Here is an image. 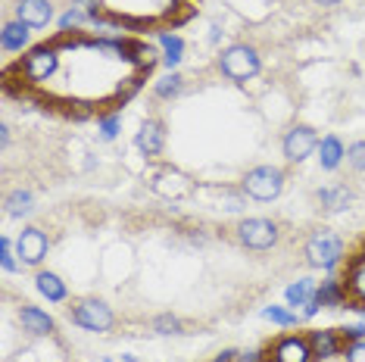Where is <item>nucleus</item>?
<instances>
[{
  "mask_svg": "<svg viewBox=\"0 0 365 362\" xmlns=\"http://www.w3.org/2000/svg\"><path fill=\"white\" fill-rule=\"evenodd\" d=\"M319 141H322V138L315 135V128H309V125H294V128H287L284 141H281L284 160H287V162H303V160H309V156L319 150Z\"/></svg>",
  "mask_w": 365,
  "mask_h": 362,
  "instance_id": "9",
  "label": "nucleus"
},
{
  "mask_svg": "<svg viewBox=\"0 0 365 362\" xmlns=\"http://www.w3.org/2000/svg\"><path fill=\"white\" fill-rule=\"evenodd\" d=\"M0 47H4V53H22L29 47V26L19 19H10L4 22V29H0Z\"/></svg>",
  "mask_w": 365,
  "mask_h": 362,
  "instance_id": "15",
  "label": "nucleus"
},
{
  "mask_svg": "<svg viewBox=\"0 0 365 362\" xmlns=\"http://www.w3.org/2000/svg\"><path fill=\"white\" fill-rule=\"evenodd\" d=\"M315 153H319V166L325 169V172H334L340 162L346 160V147L340 144V138H337V135L322 138V141H319V150H315Z\"/></svg>",
  "mask_w": 365,
  "mask_h": 362,
  "instance_id": "17",
  "label": "nucleus"
},
{
  "mask_svg": "<svg viewBox=\"0 0 365 362\" xmlns=\"http://www.w3.org/2000/svg\"><path fill=\"white\" fill-rule=\"evenodd\" d=\"M340 337H344V343L362 341V337H365V325H346V328H340Z\"/></svg>",
  "mask_w": 365,
  "mask_h": 362,
  "instance_id": "32",
  "label": "nucleus"
},
{
  "mask_svg": "<svg viewBox=\"0 0 365 362\" xmlns=\"http://www.w3.org/2000/svg\"><path fill=\"white\" fill-rule=\"evenodd\" d=\"M235 362H262V353L259 350H247V353H237Z\"/></svg>",
  "mask_w": 365,
  "mask_h": 362,
  "instance_id": "33",
  "label": "nucleus"
},
{
  "mask_svg": "<svg viewBox=\"0 0 365 362\" xmlns=\"http://www.w3.org/2000/svg\"><path fill=\"white\" fill-rule=\"evenodd\" d=\"M344 359L346 362H365V337L362 341H353L344 347Z\"/></svg>",
  "mask_w": 365,
  "mask_h": 362,
  "instance_id": "31",
  "label": "nucleus"
},
{
  "mask_svg": "<svg viewBox=\"0 0 365 362\" xmlns=\"http://www.w3.org/2000/svg\"><path fill=\"white\" fill-rule=\"evenodd\" d=\"M312 4H319V6H337L340 0H312Z\"/></svg>",
  "mask_w": 365,
  "mask_h": 362,
  "instance_id": "35",
  "label": "nucleus"
},
{
  "mask_svg": "<svg viewBox=\"0 0 365 362\" xmlns=\"http://www.w3.org/2000/svg\"><path fill=\"white\" fill-rule=\"evenodd\" d=\"M344 284H346V294H350L356 303H365V262H356V266L346 272Z\"/></svg>",
  "mask_w": 365,
  "mask_h": 362,
  "instance_id": "24",
  "label": "nucleus"
},
{
  "mask_svg": "<svg viewBox=\"0 0 365 362\" xmlns=\"http://www.w3.org/2000/svg\"><path fill=\"white\" fill-rule=\"evenodd\" d=\"M284 181L287 178L278 166H256L240 178V191H244V197H250V200L272 203L281 197V191H284Z\"/></svg>",
  "mask_w": 365,
  "mask_h": 362,
  "instance_id": "3",
  "label": "nucleus"
},
{
  "mask_svg": "<svg viewBox=\"0 0 365 362\" xmlns=\"http://www.w3.org/2000/svg\"><path fill=\"white\" fill-rule=\"evenodd\" d=\"M119 125H122V116H119V113L101 116V122H97V128H101V138H103V141H113V138L119 135Z\"/></svg>",
  "mask_w": 365,
  "mask_h": 362,
  "instance_id": "29",
  "label": "nucleus"
},
{
  "mask_svg": "<svg viewBox=\"0 0 365 362\" xmlns=\"http://www.w3.org/2000/svg\"><path fill=\"white\" fill-rule=\"evenodd\" d=\"M160 47H163V63L169 66V69H175V66L185 60V41L175 31H160Z\"/></svg>",
  "mask_w": 365,
  "mask_h": 362,
  "instance_id": "21",
  "label": "nucleus"
},
{
  "mask_svg": "<svg viewBox=\"0 0 365 362\" xmlns=\"http://www.w3.org/2000/svg\"><path fill=\"white\" fill-rule=\"evenodd\" d=\"M346 166L353 172H365V141H353L346 147Z\"/></svg>",
  "mask_w": 365,
  "mask_h": 362,
  "instance_id": "28",
  "label": "nucleus"
},
{
  "mask_svg": "<svg viewBox=\"0 0 365 362\" xmlns=\"http://www.w3.org/2000/svg\"><path fill=\"white\" fill-rule=\"evenodd\" d=\"M309 337V347H312V356L315 362H325V359H334L344 353V337H340V331H309L306 334Z\"/></svg>",
  "mask_w": 365,
  "mask_h": 362,
  "instance_id": "13",
  "label": "nucleus"
},
{
  "mask_svg": "<svg viewBox=\"0 0 365 362\" xmlns=\"http://www.w3.org/2000/svg\"><path fill=\"white\" fill-rule=\"evenodd\" d=\"M16 19L26 22L29 29H47L53 19V4L51 0H19L16 4Z\"/></svg>",
  "mask_w": 365,
  "mask_h": 362,
  "instance_id": "12",
  "label": "nucleus"
},
{
  "mask_svg": "<svg viewBox=\"0 0 365 362\" xmlns=\"http://www.w3.org/2000/svg\"><path fill=\"white\" fill-rule=\"evenodd\" d=\"M150 191L160 194L163 200H185V197H190L197 191V185H194V178L185 175L181 169L163 166L150 175Z\"/></svg>",
  "mask_w": 365,
  "mask_h": 362,
  "instance_id": "7",
  "label": "nucleus"
},
{
  "mask_svg": "<svg viewBox=\"0 0 365 362\" xmlns=\"http://www.w3.org/2000/svg\"><path fill=\"white\" fill-rule=\"evenodd\" d=\"M35 287H38L41 297H47L51 303H63L66 297H69V287H66V281L56 275V272H38Z\"/></svg>",
  "mask_w": 365,
  "mask_h": 362,
  "instance_id": "18",
  "label": "nucleus"
},
{
  "mask_svg": "<svg viewBox=\"0 0 365 362\" xmlns=\"http://www.w3.org/2000/svg\"><path fill=\"white\" fill-rule=\"evenodd\" d=\"M237 241L247 247V250H272L281 241V228L272 219L253 216V219H240L235 228Z\"/></svg>",
  "mask_w": 365,
  "mask_h": 362,
  "instance_id": "6",
  "label": "nucleus"
},
{
  "mask_svg": "<svg viewBox=\"0 0 365 362\" xmlns=\"http://www.w3.org/2000/svg\"><path fill=\"white\" fill-rule=\"evenodd\" d=\"M56 69H60V47L56 44H41L31 47V51L19 60V72L29 85H41V81L53 78Z\"/></svg>",
  "mask_w": 365,
  "mask_h": 362,
  "instance_id": "5",
  "label": "nucleus"
},
{
  "mask_svg": "<svg viewBox=\"0 0 365 362\" xmlns=\"http://www.w3.org/2000/svg\"><path fill=\"white\" fill-rule=\"evenodd\" d=\"M315 300H319V306H328V309L346 306V284H344V278H328V281H322L319 291H315Z\"/></svg>",
  "mask_w": 365,
  "mask_h": 362,
  "instance_id": "19",
  "label": "nucleus"
},
{
  "mask_svg": "<svg viewBox=\"0 0 365 362\" xmlns=\"http://www.w3.org/2000/svg\"><path fill=\"white\" fill-rule=\"evenodd\" d=\"M19 325L22 331H29L31 337H44V334H53V319L47 316L44 309L31 306V303H26V306H19Z\"/></svg>",
  "mask_w": 365,
  "mask_h": 362,
  "instance_id": "14",
  "label": "nucleus"
},
{
  "mask_svg": "<svg viewBox=\"0 0 365 362\" xmlns=\"http://www.w3.org/2000/svg\"><path fill=\"white\" fill-rule=\"evenodd\" d=\"M47 253H51V237L35 225L22 228L19 237H16V257H19L22 266H41L47 259Z\"/></svg>",
  "mask_w": 365,
  "mask_h": 362,
  "instance_id": "8",
  "label": "nucleus"
},
{
  "mask_svg": "<svg viewBox=\"0 0 365 362\" xmlns=\"http://www.w3.org/2000/svg\"><path fill=\"white\" fill-rule=\"evenodd\" d=\"M69 319H72V325L85 328V331H94V334H106L115 325V312L97 297L76 300L69 306Z\"/></svg>",
  "mask_w": 365,
  "mask_h": 362,
  "instance_id": "4",
  "label": "nucleus"
},
{
  "mask_svg": "<svg viewBox=\"0 0 365 362\" xmlns=\"http://www.w3.org/2000/svg\"><path fill=\"white\" fill-rule=\"evenodd\" d=\"M0 266H4V272H16V269H19L16 244L10 241V237H0Z\"/></svg>",
  "mask_w": 365,
  "mask_h": 362,
  "instance_id": "27",
  "label": "nucleus"
},
{
  "mask_svg": "<svg viewBox=\"0 0 365 362\" xmlns=\"http://www.w3.org/2000/svg\"><path fill=\"white\" fill-rule=\"evenodd\" d=\"M259 69H262V60L253 44H231L219 56V72L228 81H235V85H244V81L256 78Z\"/></svg>",
  "mask_w": 365,
  "mask_h": 362,
  "instance_id": "2",
  "label": "nucleus"
},
{
  "mask_svg": "<svg viewBox=\"0 0 365 362\" xmlns=\"http://www.w3.org/2000/svg\"><path fill=\"white\" fill-rule=\"evenodd\" d=\"M135 147L147 156V160L160 156L163 147H165V125L160 119H147L144 125L138 128V135H135Z\"/></svg>",
  "mask_w": 365,
  "mask_h": 362,
  "instance_id": "11",
  "label": "nucleus"
},
{
  "mask_svg": "<svg viewBox=\"0 0 365 362\" xmlns=\"http://www.w3.org/2000/svg\"><path fill=\"white\" fill-rule=\"evenodd\" d=\"M303 253H306V262H309L312 269L331 272V269H337L340 262H344L346 244H344V237H340L337 232H331V228H319V232L309 234Z\"/></svg>",
  "mask_w": 365,
  "mask_h": 362,
  "instance_id": "1",
  "label": "nucleus"
},
{
  "mask_svg": "<svg viewBox=\"0 0 365 362\" xmlns=\"http://www.w3.org/2000/svg\"><path fill=\"white\" fill-rule=\"evenodd\" d=\"M153 331L156 334H181V331H185V325H181L178 316H172V312H163V316L153 319Z\"/></svg>",
  "mask_w": 365,
  "mask_h": 362,
  "instance_id": "26",
  "label": "nucleus"
},
{
  "mask_svg": "<svg viewBox=\"0 0 365 362\" xmlns=\"http://www.w3.org/2000/svg\"><path fill=\"white\" fill-rule=\"evenodd\" d=\"M269 362H315L309 337H303V334L278 337L269 350Z\"/></svg>",
  "mask_w": 365,
  "mask_h": 362,
  "instance_id": "10",
  "label": "nucleus"
},
{
  "mask_svg": "<svg viewBox=\"0 0 365 362\" xmlns=\"http://www.w3.org/2000/svg\"><path fill=\"white\" fill-rule=\"evenodd\" d=\"M315 291H319V284L312 281V278H300V281H294L284 291V297H287V306L290 309H297V306H306V303H312L315 300Z\"/></svg>",
  "mask_w": 365,
  "mask_h": 362,
  "instance_id": "20",
  "label": "nucleus"
},
{
  "mask_svg": "<svg viewBox=\"0 0 365 362\" xmlns=\"http://www.w3.org/2000/svg\"><path fill=\"white\" fill-rule=\"evenodd\" d=\"M4 207H6V216H29L31 210H35V197H31V191H22V187H16V191H10L4 197Z\"/></svg>",
  "mask_w": 365,
  "mask_h": 362,
  "instance_id": "22",
  "label": "nucleus"
},
{
  "mask_svg": "<svg viewBox=\"0 0 365 362\" xmlns=\"http://www.w3.org/2000/svg\"><path fill=\"white\" fill-rule=\"evenodd\" d=\"M0 141L10 144V128H6V125H0Z\"/></svg>",
  "mask_w": 365,
  "mask_h": 362,
  "instance_id": "34",
  "label": "nucleus"
},
{
  "mask_svg": "<svg viewBox=\"0 0 365 362\" xmlns=\"http://www.w3.org/2000/svg\"><path fill=\"white\" fill-rule=\"evenodd\" d=\"M262 316L269 319V322L281 325V328H294L297 322H300V316H297L294 309H287V306H265V309H262Z\"/></svg>",
  "mask_w": 365,
  "mask_h": 362,
  "instance_id": "25",
  "label": "nucleus"
},
{
  "mask_svg": "<svg viewBox=\"0 0 365 362\" xmlns=\"http://www.w3.org/2000/svg\"><path fill=\"white\" fill-rule=\"evenodd\" d=\"M315 197H319L325 212H344V210H350V203H353V191L346 185H325V187H319Z\"/></svg>",
  "mask_w": 365,
  "mask_h": 362,
  "instance_id": "16",
  "label": "nucleus"
},
{
  "mask_svg": "<svg viewBox=\"0 0 365 362\" xmlns=\"http://www.w3.org/2000/svg\"><path fill=\"white\" fill-rule=\"evenodd\" d=\"M85 22H88V13L78 10V6H72V10H66V13L60 16V29H63V31L78 29V26H85Z\"/></svg>",
  "mask_w": 365,
  "mask_h": 362,
  "instance_id": "30",
  "label": "nucleus"
},
{
  "mask_svg": "<svg viewBox=\"0 0 365 362\" xmlns=\"http://www.w3.org/2000/svg\"><path fill=\"white\" fill-rule=\"evenodd\" d=\"M181 90H185V78H181L178 72H169V76L156 78V85H153V94L160 97V100H172V97H178Z\"/></svg>",
  "mask_w": 365,
  "mask_h": 362,
  "instance_id": "23",
  "label": "nucleus"
}]
</instances>
